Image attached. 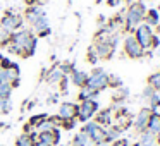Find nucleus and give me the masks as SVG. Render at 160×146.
Returning a JSON list of instances; mask_svg holds the SVG:
<instances>
[{"mask_svg":"<svg viewBox=\"0 0 160 146\" xmlns=\"http://www.w3.org/2000/svg\"><path fill=\"white\" fill-rule=\"evenodd\" d=\"M98 112V103L97 100H84L79 103V110H78V120L79 122H88L95 114Z\"/></svg>","mask_w":160,"mask_h":146,"instance_id":"obj_5","label":"nucleus"},{"mask_svg":"<svg viewBox=\"0 0 160 146\" xmlns=\"http://www.w3.org/2000/svg\"><path fill=\"white\" fill-rule=\"evenodd\" d=\"M78 110H79V105L71 103V101H64V103H60L59 114L57 115H59L62 120H66V119H76L78 117Z\"/></svg>","mask_w":160,"mask_h":146,"instance_id":"obj_10","label":"nucleus"},{"mask_svg":"<svg viewBox=\"0 0 160 146\" xmlns=\"http://www.w3.org/2000/svg\"><path fill=\"white\" fill-rule=\"evenodd\" d=\"M152 29H153V28H150L148 24H139L138 28H136L134 35H132V36L136 38V41H138L145 50L150 46V38H152V35H153Z\"/></svg>","mask_w":160,"mask_h":146,"instance_id":"obj_8","label":"nucleus"},{"mask_svg":"<svg viewBox=\"0 0 160 146\" xmlns=\"http://www.w3.org/2000/svg\"><path fill=\"white\" fill-rule=\"evenodd\" d=\"M155 93H157V91L153 90L152 86H146L145 90H143V98H146V100H150V98H152V96H153V95H155Z\"/></svg>","mask_w":160,"mask_h":146,"instance_id":"obj_35","label":"nucleus"},{"mask_svg":"<svg viewBox=\"0 0 160 146\" xmlns=\"http://www.w3.org/2000/svg\"><path fill=\"white\" fill-rule=\"evenodd\" d=\"M124 52H126V55L131 57V59H141V57L145 55V48L136 41V38L132 35H129L128 38L124 40Z\"/></svg>","mask_w":160,"mask_h":146,"instance_id":"obj_7","label":"nucleus"},{"mask_svg":"<svg viewBox=\"0 0 160 146\" xmlns=\"http://www.w3.org/2000/svg\"><path fill=\"white\" fill-rule=\"evenodd\" d=\"M112 146H129V141L128 139H117V141H114Z\"/></svg>","mask_w":160,"mask_h":146,"instance_id":"obj_37","label":"nucleus"},{"mask_svg":"<svg viewBox=\"0 0 160 146\" xmlns=\"http://www.w3.org/2000/svg\"><path fill=\"white\" fill-rule=\"evenodd\" d=\"M86 60H88V62H90V64H93V66H95V64L98 62V55H97V52H95V48H93V46H90V48H88V53H86Z\"/></svg>","mask_w":160,"mask_h":146,"instance_id":"obj_30","label":"nucleus"},{"mask_svg":"<svg viewBox=\"0 0 160 146\" xmlns=\"http://www.w3.org/2000/svg\"><path fill=\"white\" fill-rule=\"evenodd\" d=\"M86 88L91 91H98V93H100L102 90L108 88V74L105 72L103 69H95L93 72L88 76Z\"/></svg>","mask_w":160,"mask_h":146,"instance_id":"obj_4","label":"nucleus"},{"mask_svg":"<svg viewBox=\"0 0 160 146\" xmlns=\"http://www.w3.org/2000/svg\"><path fill=\"white\" fill-rule=\"evenodd\" d=\"M62 77H64V74H62V71H60L59 66L52 67V69L47 72V81H48V83H59Z\"/></svg>","mask_w":160,"mask_h":146,"instance_id":"obj_17","label":"nucleus"},{"mask_svg":"<svg viewBox=\"0 0 160 146\" xmlns=\"http://www.w3.org/2000/svg\"><path fill=\"white\" fill-rule=\"evenodd\" d=\"M83 132L84 134H88V138H90V141L93 143H100L105 139V127H102V125H98L97 122H84V127H83Z\"/></svg>","mask_w":160,"mask_h":146,"instance_id":"obj_6","label":"nucleus"},{"mask_svg":"<svg viewBox=\"0 0 160 146\" xmlns=\"http://www.w3.org/2000/svg\"><path fill=\"white\" fill-rule=\"evenodd\" d=\"M146 131H150L152 134H158L160 132V115L157 114H152L150 115V120H148V125H146Z\"/></svg>","mask_w":160,"mask_h":146,"instance_id":"obj_16","label":"nucleus"},{"mask_svg":"<svg viewBox=\"0 0 160 146\" xmlns=\"http://www.w3.org/2000/svg\"><path fill=\"white\" fill-rule=\"evenodd\" d=\"M129 2H132V0H129Z\"/></svg>","mask_w":160,"mask_h":146,"instance_id":"obj_44","label":"nucleus"},{"mask_svg":"<svg viewBox=\"0 0 160 146\" xmlns=\"http://www.w3.org/2000/svg\"><path fill=\"white\" fill-rule=\"evenodd\" d=\"M60 71H62V74L64 76H67V74H71L74 71V66H71V64H60Z\"/></svg>","mask_w":160,"mask_h":146,"instance_id":"obj_34","label":"nucleus"},{"mask_svg":"<svg viewBox=\"0 0 160 146\" xmlns=\"http://www.w3.org/2000/svg\"><path fill=\"white\" fill-rule=\"evenodd\" d=\"M59 84H60V93H62V95H66L67 91H69V86H67V84H69V77H67V76H64L62 79L59 81Z\"/></svg>","mask_w":160,"mask_h":146,"instance_id":"obj_32","label":"nucleus"},{"mask_svg":"<svg viewBox=\"0 0 160 146\" xmlns=\"http://www.w3.org/2000/svg\"><path fill=\"white\" fill-rule=\"evenodd\" d=\"M33 146H52V144H47V143H43V141H35Z\"/></svg>","mask_w":160,"mask_h":146,"instance_id":"obj_41","label":"nucleus"},{"mask_svg":"<svg viewBox=\"0 0 160 146\" xmlns=\"http://www.w3.org/2000/svg\"><path fill=\"white\" fill-rule=\"evenodd\" d=\"M0 24L4 26L9 31H14V29H19L22 26V17L19 14H12V12H5V16L0 19Z\"/></svg>","mask_w":160,"mask_h":146,"instance_id":"obj_9","label":"nucleus"},{"mask_svg":"<svg viewBox=\"0 0 160 146\" xmlns=\"http://www.w3.org/2000/svg\"><path fill=\"white\" fill-rule=\"evenodd\" d=\"M143 21H145V24H148L150 28H155V26L160 24V12L157 11V9H150V11H146Z\"/></svg>","mask_w":160,"mask_h":146,"instance_id":"obj_15","label":"nucleus"},{"mask_svg":"<svg viewBox=\"0 0 160 146\" xmlns=\"http://www.w3.org/2000/svg\"><path fill=\"white\" fill-rule=\"evenodd\" d=\"M145 14H146V9H145V4H143V2H132V4L129 5L128 12H126V17H124L126 29H128V31L136 29L143 22Z\"/></svg>","mask_w":160,"mask_h":146,"instance_id":"obj_2","label":"nucleus"},{"mask_svg":"<svg viewBox=\"0 0 160 146\" xmlns=\"http://www.w3.org/2000/svg\"><path fill=\"white\" fill-rule=\"evenodd\" d=\"M88 143H90V138H88V134H84V132L81 131V132H78V134L72 138V143H71V146H86Z\"/></svg>","mask_w":160,"mask_h":146,"instance_id":"obj_22","label":"nucleus"},{"mask_svg":"<svg viewBox=\"0 0 160 146\" xmlns=\"http://www.w3.org/2000/svg\"><path fill=\"white\" fill-rule=\"evenodd\" d=\"M7 50L11 53H16V55L28 59L36 50V36L29 29H21V31L12 33L11 41L7 43Z\"/></svg>","mask_w":160,"mask_h":146,"instance_id":"obj_1","label":"nucleus"},{"mask_svg":"<svg viewBox=\"0 0 160 146\" xmlns=\"http://www.w3.org/2000/svg\"><path fill=\"white\" fill-rule=\"evenodd\" d=\"M128 96H129V90L124 86H121V88H117V95L114 96V100L115 101H124Z\"/></svg>","mask_w":160,"mask_h":146,"instance_id":"obj_28","label":"nucleus"},{"mask_svg":"<svg viewBox=\"0 0 160 146\" xmlns=\"http://www.w3.org/2000/svg\"><path fill=\"white\" fill-rule=\"evenodd\" d=\"M108 86L117 90V88L124 86V84H122V79H121L119 76H110V74H108Z\"/></svg>","mask_w":160,"mask_h":146,"instance_id":"obj_29","label":"nucleus"},{"mask_svg":"<svg viewBox=\"0 0 160 146\" xmlns=\"http://www.w3.org/2000/svg\"><path fill=\"white\" fill-rule=\"evenodd\" d=\"M14 88L7 83H0V98H11V93Z\"/></svg>","mask_w":160,"mask_h":146,"instance_id":"obj_27","label":"nucleus"},{"mask_svg":"<svg viewBox=\"0 0 160 146\" xmlns=\"http://www.w3.org/2000/svg\"><path fill=\"white\" fill-rule=\"evenodd\" d=\"M150 115H152V110L150 108H141L139 110V114L136 115L134 119V129L141 134L143 131H146V125H148V120H150Z\"/></svg>","mask_w":160,"mask_h":146,"instance_id":"obj_11","label":"nucleus"},{"mask_svg":"<svg viewBox=\"0 0 160 146\" xmlns=\"http://www.w3.org/2000/svg\"><path fill=\"white\" fill-rule=\"evenodd\" d=\"M0 146H2V144H0Z\"/></svg>","mask_w":160,"mask_h":146,"instance_id":"obj_46","label":"nucleus"},{"mask_svg":"<svg viewBox=\"0 0 160 146\" xmlns=\"http://www.w3.org/2000/svg\"><path fill=\"white\" fill-rule=\"evenodd\" d=\"M50 33H52V31H50V28H47V29H43L42 33H38V35H40V36H48Z\"/></svg>","mask_w":160,"mask_h":146,"instance_id":"obj_40","label":"nucleus"},{"mask_svg":"<svg viewBox=\"0 0 160 146\" xmlns=\"http://www.w3.org/2000/svg\"><path fill=\"white\" fill-rule=\"evenodd\" d=\"M69 81L74 84V86H78V88H84L86 86V81H88V74L84 72V71L74 69L72 72L69 74Z\"/></svg>","mask_w":160,"mask_h":146,"instance_id":"obj_12","label":"nucleus"},{"mask_svg":"<svg viewBox=\"0 0 160 146\" xmlns=\"http://www.w3.org/2000/svg\"><path fill=\"white\" fill-rule=\"evenodd\" d=\"M148 86H152L155 91H160V72H153L148 77Z\"/></svg>","mask_w":160,"mask_h":146,"instance_id":"obj_24","label":"nucleus"},{"mask_svg":"<svg viewBox=\"0 0 160 146\" xmlns=\"http://www.w3.org/2000/svg\"><path fill=\"white\" fill-rule=\"evenodd\" d=\"M95 122L98 125H110L112 124V108H105L102 112H97L95 114Z\"/></svg>","mask_w":160,"mask_h":146,"instance_id":"obj_13","label":"nucleus"},{"mask_svg":"<svg viewBox=\"0 0 160 146\" xmlns=\"http://www.w3.org/2000/svg\"><path fill=\"white\" fill-rule=\"evenodd\" d=\"M31 26L35 28V31H38V33H42L43 29H47V28H48V17H47V14L40 16V17L36 19Z\"/></svg>","mask_w":160,"mask_h":146,"instance_id":"obj_21","label":"nucleus"},{"mask_svg":"<svg viewBox=\"0 0 160 146\" xmlns=\"http://www.w3.org/2000/svg\"><path fill=\"white\" fill-rule=\"evenodd\" d=\"M11 110H12L11 98H4V105H2V114H9Z\"/></svg>","mask_w":160,"mask_h":146,"instance_id":"obj_33","label":"nucleus"},{"mask_svg":"<svg viewBox=\"0 0 160 146\" xmlns=\"http://www.w3.org/2000/svg\"><path fill=\"white\" fill-rule=\"evenodd\" d=\"M160 45V38L157 35H152V38H150V46H153V48H157V46Z\"/></svg>","mask_w":160,"mask_h":146,"instance_id":"obj_36","label":"nucleus"},{"mask_svg":"<svg viewBox=\"0 0 160 146\" xmlns=\"http://www.w3.org/2000/svg\"><path fill=\"white\" fill-rule=\"evenodd\" d=\"M119 2H122V0H107V5L115 7V5H119Z\"/></svg>","mask_w":160,"mask_h":146,"instance_id":"obj_38","label":"nucleus"},{"mask_svg":"<svg viewBox=\"0 0 160 146\" xmlns=\"http://www.w3.org/2000/svg\"><path fill=\"white\" fill-rule=\"evenodd\" d=\"M2 105H4V98H0V112H2Z\"/></svg>","mask_w":160,"mask_h":146,"instance_id":"obj_43","label":"nucleus"},{"mask_svg":"<svg viewBox=\"0 0 160 146\" xmlns=\"http://www.w3.org/2000/svg\"><path fill=\"white\" fill-rule=\"evenodd\" d=\"M38 2H42V0H26V4L28 5H40Z\"/></svg>","mask_w":160,"mask_h":146,"instance_id":"obj_39","label":"nucleus"},{"mask_svg":"<svg viewBox=\"0 0 160 146\" xmlns=\"http://www.w3.org/2000/svg\"><path fill=\"white\" fill-rule=\"evenodd\" d=\"M60 127L67 129V131H71V129L76 127V119H66V120L60 122Z\"/></svg>","mask_w":160,"mask_h":146,"instance_id":"obj_31","label":"nucleus"},{"mask_svg":"<svg viewBox=\"0 0 160 146\" xmlns=\"http://www.w3.org/2000/svg\"><path fill=\"white\" fill-rule=\"evenodd\" d=\"M157 138L155 134H152L150 131H143L141 132V141H139V146H155Z\"/></svg>","mask_w":160,"mask_h":146,"instance_id":"obj_19","label":"nucleus"},{"mask_svg":"<svg viewBox=\"0 0 160 146\" xmlns=\"http://www.w3.org/2000/svg\"><path fill=\"white\" fill-rule=\"evenodd\" d=\"M121 132H122V131H121V129H117L115 125H114V127L105 129V139H103V141L107 143V144H108V143L117 141V139H119V136H121Z\"/></svg>","mask_w":160,"mask_h":146,"instance_id":"obj_18","label":"nucleus"},{"mask_svg":"<svg viewBox=\"0 0 160 146\" xmlns=\"http://www.w3.org/2000/svg\"><path fill=\"white\" fill-rule=\"evenodd\" d=\"M33 143L35 141L29 138V134H24V132L16 139V146H33Z\"/></svg>","mask_w":160,"mask_h":146,"instance_id":"obj_26","label":"nucleus"},{"mask_svg":"<svg viewBox=\"0 0 160 146\" xmlns=\"http://www.w3.org/2000/svg\"><path fill=\"white\" fill-rule=\"evenodd\" d=\"M158 12H160V9H158Z\"/></svg>","mask_w":160,"mask_h":146,"instance_id":"obj_45","label":"nucleus"},{"mask_svg":"<svg viewBox=\"0 0 160 146\" xmlns=\"http://www.w3.org/2000/svg\"><path fill=\"white\" fill-rule=\"evenodd\" d=\"M117 41H119V38H117V35L115 36H98V40H97V43H95V52H97V55H98V59H110L112 55H114V52H115V48H117Z\"/></svg>","mask_w":160,"mask_h":146,"instance_id":"obj_3","label":"nucleus"},{"mask_svg":"<svg viewBox=\"0 0 160 146\" xmlns=\"http://www.w3.org/2000/svg\"><path fill=\"white\" fill-rule=\"evenodd\" d=\"M97 96H98V91H91V90H88V88L84 86V88H81L79 95H78V100H79V101H84V100H97Z\"/></svg>","mask_w":160,"mask_h":146,"instance_id":"obj_20","label":"nucleus"},{"mask_svg":"<svg viewBox=\"0 0 160 146\" xmlns=\"http://www.w3.org/2000/svg\"><path fill=\"white\" fill-rule=\"evenodd\" d=\"M11 35H12V31H9V29H5L4 26L0 24V45H7L9 41H11Z\"/></svg>","mask_w":160,"mask_h":146,"instance_id":"obj_25","label":"nucleus"},{"mask_svg":"<svg viewBox=\"0 0 160 146\" xmlns=\"http://www.w3.org/2000/svg\"><path fill=\"white\" fill-rule=\"evenodd\" d=\"M95 146H107V143H105V141H100V143H95Z\"/></svg>","mask_w":160,"mask_h":146,"instance_id":"obj_42","label":"nucleus"},{"mask_svg":"<svg viewBox=\"0 0 160 146\" xmlns=\"http://www.w3.org/2000/svg\"><path fill=\"white\" fill-rule=\"evenodd\" d=\"M43 14H45V12H43L42 5H28L24 16H26V21H28L29 24H33V22H35L40 16H43Z\"/></svg>","mask_w":160,"mask_h":146,"instance_id":"obj_14","label":"nucleus"},{"mask_svg":"<svg viewBox=\"0 0 160 146\" xmlns=\"http://www.w3.org/2000/svg\"><path fill=\"white\" fill-rule=\"evenodd\" d=\"M47 119H48V115H47V114H38V115H33V117L28 120V124L35 129V127H38L43 120H47Z\"/></svg>","mask_w":160,"mask_h":146,"instance_id":"obj_23","label":"nucleus"}]
</instances>
